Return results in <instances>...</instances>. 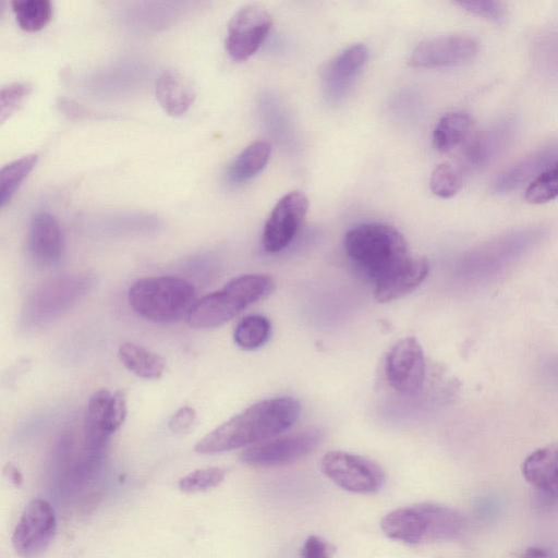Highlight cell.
<instances>
[{"label": "cell", "mask_w": 558, "mask_h": 558, "mask_svg": "<svg viewBox=\"0 0 558 558\" xmlns=\"http://www.w3.org/2000/svg\"><path fill=\"white\" fill-rule=\"evenodd\" d=\"M349 258L375 283L401 267L412 255L404 236L392 226L366 222L344 235Z\"/></svg>", "instance_id": "obj_2"}, {"label": "cell", "mask_w": 558, "mask_h": 558, "mask_svg": "<svg viewBox=\"0 0 558 558\" xmlns=\"http://www.w3.org/2000/svg\"><path fill=\"white\" fill-rule=\"evenodd\" d=\"M28 247L34 263L41 268L56 265L63 252V236L58 220L47 211L34 214L29 226Z\"/></svg>", "instance_id": "obj_17"}, {"label": "cell", "mask_w": 558, "mask_h": 558, "mask_svg": "<svg viewBox=\"0 0 558 558\" xmlns=\"http://www.w3.org/2000/svg\"><path fill=\"white\" fill-rule=\"evenodd\" d=\"M11 4L19 25L28 32L43 28L52 16L49 0H13Z\"/></svg>", "instance_id": "obj_27"}, {"label": "cell", "mask_w": 558, "mask_h": 558, "mask_svg": "<svg viewBox=\"0 0 558 558\" xmlns=\"http://www.w3.org/2000/svg\"><path fill=\"white\" fill-rule=\"evenodd\" d=\"M386 377L389 385L402 395L417 393L424 384L426 363L423 349L414 337L402 338L386 357Z\"/></svg>", "instance_id": "obj_12"}, {"label": "cell", "mask_w": 558, "mask_h": 558, "mask_svg": "<svg viewBox=\"0 0 558 558\" xmlns=\"http://www.w3.org/2000/svg\"><path fill=\"white\" fill-rule=\"evenodd\" d=\"M57 531L56 512L49 501L36 498L24 508L12 535L14 550L22 558L40 556Z\"/></svg>", "instance_id": "obj_8"}, {"label": "cell", "mask_w": 558, "mask_h": 558, "mask_svg": "<svg viewBox=\"0 0 558 558\" xmlns=\"http://www.w3.org/2000/svg\"><path fill=\"white\" fill-rule=\"evenodd\" d=\"M92 286L89 276L70 275L41 284L29 298L25 308L28 324L48 323L71 308Z\"/></svg>", "instance_id": "obj_6"}, {"label": "cell", "mask_w": 558, "mask_h": 558, "mask_svg": "<svg viewBox=\"0 0 558 558\" xmlns=\"http://www.w3.org/2000/svg\"><path fill=\"white\" fill-rule=\"evenodd\" d=\"M429 185L435 195L450 198L458 193L462 185L461 171L449 162H442L432 172Z\"/></svg>", "instance_id": "obj_29"}, {"label": "cell", "mask_w": 558, "mask_h": 558, "mask_svg": "<svg viewBox=\"0 0 558 558\" xmlns=\"http://www.w3.org/2000/svg\"><path fill=\"white\" fill-rule=\"evenodd\" d=\"M558 197V159L541 172L526 187L525 199L543 204Z\"/></svg>", "instance_id": "obj_28"}, {"label": "cell", "mask_w": 558, "mask_h": 558, "mask_svg": "<svg viewBox=\"0 0 558 558\" xmlns=\"http://www.w3.org/2000/svg\"><path fill=\"white\" fill-rule=\"evenodd\" d=\"M32 85L28 82H12L1 87L0 92V121L9 118L31 93Z\"/></svg>", "instance_id": "obj_31"}, {"label": "cell", "mask_w": 558, "mask_h": 558, "mask_svg": "<svg viewBox=\"0 0 558 558\" xmlns=\"http://www.w3.org/2000/svg\"><path fill=\"white\" fill-rule=\"evenodd\" d=\"M300 412V402L292 397L258 401L205 435L194 450L199 454H216L248 448L289 429Z\"/></svg>", "instance_id": "obj_1"}, {"label": "cell", "mask_w": 558, "mask_h": 558, "mask_svg": "<svg viewBox=\"0 0 558 558\" xmlns=\"http://www.w3.org/2000/svg\"><path fill=\"white\" fill-rule=\"evenodd\" d=\"M118 356L125 368L141 378L158 379L166 368L162 356L133 342L121 343Z\"/></svg>", "instance_id": "obj_22"}, {"label": "cell", "mask_w": 558, "mask_h": 558, "mask_svg": "<svg viewBox=\"0 0 558 558\" xmlns=\"http://www.w3.org/2000/svg\"><path fill=\"white\" fill-rule=\"evenodd\" d=\"M155 94L159 105L171 116L184 113L196 96L191 80L175 69H166L158 75Z\"/></svg>", "instance_id": "obj_20"}, {"label": "cell", "mask_w": 558, "mask_h": 558, "mask_svg": "<svg viewBox=\"0 0 558 558\" xmlns=\"http://www.w3.org/2000/svg\"><path fill=\"white\" fill-rule=\"evenodd\" d=\"M472 118L461 111L442 116L433 132V144L439 153H448L469 138Z\"/></svg>", "instance_id": "obj_24"}, {"label": "cell", "mask_w": 558, "mask_h": 558, "mask_svg": "<svg viewBox=\"0 0 558 558\" xmlns=\"http://www.w3.org/2000/svg\"><path fill=\"white\" fill-rule=\"evenodd\" d=\"M196 412L191 407H182L171 416L169 428L177 434L189 430L194 424Z\"/></svg>", "instance_id": "obj_34"}, {"label": "cell", "mask_w": 558, "mask_h": 558, "mask_svg": "<svg viewBox=\"0 0 558 558\" xmlns=\"http://www.w3.org/2000/svg\"><path fill=\"white\" fill-rule=\"evenodd\" d=\"M126 412V396L123 390L95 391L89 397L86 408L85 447L101 452L108 438L123 424Z\"/></svg>", "instance_id": "obj_10"}, {"label": "cell", "mask_w": 558, "mask_h": 558, "mask_svg": "<svg viewBox=\"0 0 558 558\" xmlns=\"http://www.w3.org/2000/svg\"><path fill=\"white\" fill-rule=\"evenodd\" d=\"M270 155L271 145L266 141H256L247 145L229 165L228 180L232 183H242L252 179L266 167Z\"/></svg>", "instance_id": "obj_23"}, {"label": "cell", "mask_w": 558, "mask_h": 558, "mask_svg": "<svg viewBox=\"0 0 558 558\" xmlns=\"http://www.w3.org/2000/svg\"><path fill=\"white\" fill-rule=\"evenodd\" d=\"M272 25L270 13L257 4L241 7L231 16L226 49L235 61H243L254 54L264 43Z\"/></svg>", "instance_id": "obj_11"}, {"label": "cell", "mask_w": 558, "mask_h": 558, "mask_svg": "<svg viewBox=\"0 0 558 558\" xmlns=\"http://www.w3.org/2000/svg\"><path fill=\"white\" fill-rule=\"evenodd\" d=\"M457 4L472 14L483 16L484 19L498 24L502 23L507 16L506 7L499 1H460Z\"/></svg>", "instance_id": "obj_32"}, {"label": "cell", "mask_w": 558, "mask_h": 558, "mask_svg": "<svg viewBox=\"0 0 558 558\" xmlns=\"http://www.w3.org/2000/svg\"><path fill=\"white\" fill-rule=\"evenodd\" d=\"M275 281L267 275H242L231 279L221 289L197 300L187 316L189 325L197 329L219 327L247 306L268 296Z\"/></svg>", "instance_id": "obj_4"}, {"label": "cell", "mask_w": 558, "mask_h": 558, "mask_svg": "<svg viewBox=\"0 0 558 558\" xmlns=\"http://www.w3.org/2000/svg\"><path fill=\"white\" fill-rule=\"evenodd\" d=\"M225 469L218 466L204 468L181 477L178 485L183 493H201L218 486L225 480Z\"/></svg>", "instance_id": "obj_30"}, {"label": "cell", "mask_w": 558, "mask_h": 558, "mask_svg": "<svg viewBox=\"0 0 558 558\" xmlns=\"http://www.w3.org/2000/svg\"><path fill=\"white\" fill-rule=\"evenodd\" d=\"M308 208L305 194L291 191L283 195L272 208L265 222L262 245L268 253L286 248L301 228Z\"/></svg>", "instance_id": "obj_13"}, {"label": "cell", "mask_w": 558, "mask_h": 558, "mask_svg": "<svg viewBox=\"0 0 558 558\" xmlns=\"http://www.w3.org/2000/svg\"><path fill=\"white\" fill-rule=\"evenodd\" d=\"M368 59L364 44H354L335 56L323 71V89L326 98L340 100L360 75Z\"/></svg>", "instance_id": "obj_16"}, {"label": "cell", "mask_w": 558, "mask_h": 558, "mask_svg": "<svg viewBox=\"0 0 558 558\" xmlns=\"http://www.w3.org/2000/svg\"><path fill=\"white\" fill-rule=\"evenodd\" d=\"M477 51V41L469 36H441L420 43L412 50L409 63L416 68L454 66L471 61Z\"/></svg>", "instance_id": "obj_14"}, {"label": "cell", "mask_w": 558, "mask_h": 558, "mask_svg": "<svg viewBox=\"0 0 558 558\" xmlns=\"http://www.w3.org/2000/svg\"><path fill=\"white\" fill-rule=\"evenodd\" d=\"M323 438V432L319 429H306L275 437L246 448L240 459L243 463L256 468L286 465L312 453Z\"/></svg>", "instance_id": "obj_9"}, {"label": "cell", "mask_w": 558, "mask_h": 558, "mask_svg": "<svg viewBox=\"0 0 558 558\" xmlns=\"http://www.w3.org/2000/svg\"><path fill=\"white\" fill-rule=\"evenodd\" d=\"M128 300L138 316L158 324L187 317L196 302L193 284L175 276L141 278L130 287Z\"/></svg>", "instance_id": "obj_5"}, {"label": "cell", "mask_w": 558, "mask_h": 558, "mask_svg": "<svg viewBox=\"0 0 558 558\" xmlns=\"http://www.w3.org/2000/svg\"><path fill=\"white\" fill-rule=\"evenodd\" d=\"M333 547L323 537L310 535L302 547V558H330Z\"/></svg>", "instance_id": "obj_33"}, {"label": "cell", "mask_w": 558, "mask_h": 558, "mask_svg": "<svg viewBox=\"0 0 558 558\" xmlns=\"http://www.w3.org/2000/svg\"><path fill=\"white\" fill-rule=\"evenodd\" d=\"M380 529L388 538L418 545L457 538L464 529V518L450 507L423 502L387 513Z\"/></svg>", "instance_id": "obj_3"}, {"label": "cell", "mask_w": 558, "mask_h": 558, "mask_svg": "<svg viewBox=\"0 0 558 558\" xmlns=\"http://www.w3.org/2000/svg\"><path fill=\"white\" fill-rule=\"evenodd\" d=\"M517 132L515 118L497 120L465 141L464 160L474 168L490 165L511 145Z\"/></svg>", "instance_id": "obj_15"}, {"label": "cell", "mask_w": 558, "mask_h": 558, "mask_svg": "<svg viewBox=\"0 0 558 558\" xmlns=\"http://www.w3.org/2000/svg\"><path fill=\"white\" fill-rule=\"evenodd\" d=\"M428 270L425 257L411 256L401 267L375 283V299L385 303L411 293L424 281Z\"/></svg>", "instance_id": "obj_19"}, {"label": "cell", "mask_w": 558, "mask_h": 558, "mask_svg": "<svg viewBox=\"0 0 558 558\" xmlns=\"http://www.w3.org/2000/svg\"><path fill=\"white\" fill-rule=\"evenodd\" d=\"M557 159L558 142L548 143L498 173L492 189L497 194L509 193L531 179L534 180Z\"/></svg>", "instance_id": "obj_18"}, {"label": "cell", "mask_w": 558, "mask_h": 558, "mask_svg": "<svg viewBox=\"0 0 558 558\" xmlns=\"http://www.w3.org/2000/svg\"><path fill=\"white\" fill-rule=\"evenodd\" d=\"M38 159L37 154H26L4 165L0 170V205L4 207L32 171Z\"/></svg>", "instance_id": "obj_26"}, {"label": "cell", "mask_w": 558, "mask_h": 558, "mask_svg": "<svg viewBox=\"0 0 558 558\" xmlns=\"http://www.w3.org/2000/svg\"><path fill=\"white\" fill-rule=\"evenodd\" d=\"M320 469L336 485L355 494L377 493L386 481L384 470L375 461L344 451L327 452Z\"/></svg>", "instance_id": "obj_7"}, {"label": "cell", "mask_w": 558, "mask_h": 558, "mask_svg": "<svg viewBox=\"0 0 558 558\" xmlns=\"http://www.w3.org/2000/svg\"><path fill=\"white\" fill-rule=\"evenodd\" d=\"M271 325L267 317L258 314L247 315L238 323L233 340L243 350H255L268 340Z\"/></svg>", "instance_id": "obj_25"}, {"label": "cell", "mask_w": 558, "mask_h": 558, "mask_svg": "<svg viewBox=\"0 0 558 558\" xmlns=\"http://www.w3.org/2000/svg\"><path fill=\"white\" fill-rule=\"evenodd\" d=\"M526 482L542 493L558 497V442L533 451L522 464Z\"/></svg>", "instance_id": "obj_21"}, {"label": "cell", "mask_w": 558, "mask_h": 558, "mask_svg": "<svg viewBox=\"0 0 558 558\" xmlns=\"http://www.w3.org/2000/svg\"><path fill=\"white\" fill-rule=\"evenodd\" d=\"M8 474H9V477L16 484L22 481V476H21L20 472L12 465L8 466Z\"/></svg>", "instance_id": "obj_35"}]
</instances>
